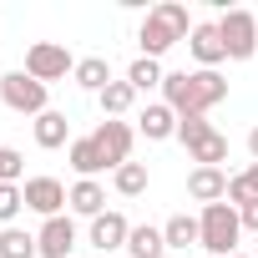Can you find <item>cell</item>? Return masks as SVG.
<instances>
[{"mask_svg":"<svg viewBox=\"0 0 258 258\" xmlns=\"http://www.w3.org/2000/svg\"><path fill=\"white\" fill-rule=\"evenodd\" d=\"M162 96L177 116H208L223 96H228V81L218 71H167L162 81Z\"/></svg>","mask_w":258,"mask_h":258,"instance_id":"6da1fadb","label":"cell"},{"mask_svg":"<svg viewBox=\"0 0 258 258\" xmlns=\"http://www.w3.org/2000/svg\"><path fill=\"white\" fill-rule=\"evenodd\" d=\"M192 36V21H187V6H177V0H162L157 11H147V21H142V31H137V46H142V56H162L167 46H177V41H187Z\"/></svg>","mask_w":258,"mask_h":258,"instance_id":"7a4b0ae2","label":"cell"},{"mask_svg":"<svg viewBox=\"0 0 258 258\" xmlns=\"http://www.w3.org/2000/svg\"><path fill=\"white\" fill-rule=\"evenodd\" d=\"M198 228H203V248H208L213 258H233V253H238V238H243V218H238V208H228V203H208L203 218H198Z\"/></svg>","mask_w":258,"mask_h":258,"instance_id":"3957f363","label":"cell"},{"mask_svg":"<svg viewBox=\"0 0 258 258\" xmlns=\"http://www.w3.org/2000/svg\"><path fill=\"white\" fill-rule=\"evenodd\" d=\"M26 76H36L41 86H51V81H61V76H76V61H71V51L61 46V41H36L31 51H26V66H21Z\"/></svg>","mask_w":258,"mask_h":258,"instance_id":"277c9868","label":"cell"},{"mask_svg":"<svg viewBox=\"0 0 258 258\" xmlns=\"http://www.w3.org/2000/svg\"><path fill=\"white\" fill-rule=\"evenodd\" d=\"M0 101H6L11 111H21V116L51 111V106H46V86H41L36 76H26V71H6V76H0Z\"/></svg>","mask_w":258,"mask_h":258,"instance_id":"5b68a950","label":"cell"},{"mask_svg":"<svg viewBox=\"0 0 258 258\" xmlns=\"http://www.w3.org/2000/svg\"><path fill=\"white\" fill-rule=\"evenodd\" d=\"M218 36H223V46H228V61H248V56L258 51V16H253V11H223Z\"/></svg>","mask_w":258,"mask_h":258,"instance_id":"8992f818","label":"cell"},{"mask_svg":"<svg viewBox=\"0 0 258 258\" xmlns=\"http://www.w3.org/2000/svg\"><path fill=\"white\" fill-rule=\"evenodd\" d=\"M91 142H96V152L106 157V167L116 172V167H126V162H132V142H137V132H132L126 121L106 116V121L96 126V132H91Z\"/></svg>","mask_w":258,"mask_h":258,"instance_id":"52a82bcc","label":"cell"},{"mask_svg":"<svg viewBox=\"0 0 258 258\" xmlns=\"http://www.w3.org/2000/svg\"><path fill=\"white\" fill-rule=\"evenodd\" d=\"M21 192H26V208L41 213V218H61V208H66V198H71V192L61 187V177H26Z\"/></svg>","mask_w":258,"mask_h":258,"instance_id":"ba28073f","label":"cell"},{"mask_svg":"<svg viewBox=\"0 0 258 258\" xmlns=\"http://www.w3.org/2000/svg\"><path fill=\"white\" fill-rule=\"evenodd\" d=\"M187 46H192V56L203 61V71H218V61H228V46H223V36H218V21H203V26H192Z\"/></svg>","mask_w":258,"mask_h":258,"instance_id":"9c48e42d","label":"cell"},{"mask_svg":"<svg viewBox=\"0 0 258 258\" xmlns=\"http://www.w3.org/2000/svg\"><path fill=\"white\" fill-rule=\"evenodd\" d=\"M36 243H41V258H66L76 248V223L71 218H46L41 233H36Z\"/></svg>","mask_w":258,"mask_h":258,"instance_id":"30bf717a","label":"cell"},{"mask_svg":"<svg viewBox=\"0 0 258 258\" xmlns=\"http://www.w3.org/2000/svg\"><path fill=\"white\" fill-rule=\"evenodd\" d=\"M187 198H198L203 208L208 203H223L228 198V172L223 167H192L187 172Z\"/></svg>","mask_w":258,"mask_h":258,"instance_id":"8fae6325","label":"cell"},{"mask_svg":"<svg viewBox=\"0 0 258 258\" xmlns=\"http://www.w3.org/2000/svg\"><path fill=\"white\" fill-rule=\"evenodd\" d=\"M126 238H132V223H126L121 213H101V218H91V248L111 253V248H126Z\"/></svg>","mask_w":258,"mask_h":258,"instance_id":"7c38bea8","label":"cell"},{"mask_svg":"<svg viewBox=\"0 0 258 258\" xmlns=\"http://www.w3.org/2000/svg\"><path fill=\"white\" fill-rule=\"evenodd\" d=\"M137 121H142V137H147V142H167V137H177V111H172L167 101H152Z\"/></svg>","mask_w":258,"mask_h":258,"instance_id":"4fadbf2b","label":"cell"},{"mask_svg":"<svg viewBox=\"0 0 258 258\" xmlns=\"http://www.w3.org/2000/svg\"><path fill=\"white\" fill-rule=\"evenodd\" d=\"M66 203H71L81 218H101V213H106V187H101L96 177H81V182L71 187V198H66Z\"/></svg>","mask_w":258,"mask_h":258,"instance_id":"5bb4252c","label":"cell"},{"mask_svg":"<svg viewBox=\"0 0 258 258\" xmlns=\"http://www.w3.org/2000/svg\"><path fill=\"white\" fill-rule=\"evenodd\" d=\"M66 137H71L66 111H41V116H36V147L56 152V147H66Z\"/></svg>","mask_w":258,"mask_h":258,"instance_id":"9a60e30c","label":"cell"},{"mask_svg":"<svg viewBox=\"0 0 258 258\" xmlns=\"http://www.w3.org/2000/svg\"><path fill=\"white\" fill-rule=\"evenodd\" d=\"M162 238H167V248H203V228H198V218H187V213H172L167 223H162Z\"/></svg>","mask_w":258,"mask_h":258,"instance_id":"2e32d148","label":"cell"},{"mask_svg":"<svg viewBox=\"0 0 258 258\" xmlns=\"http://www.w3.org/2000/svg\"><path fill=\"white\" fill-rule=\"evenodd\" d=\"M162 248H167V238L152 223H137L132 238H126V253H132V258H162Z\"/></svg>","mask_w":258,"mask_h":258,"instance_id":"e0dca14e","label":"cell"},{"mask_svg":"<svg viewBox=\"0 0 258 258\" xmlns=\"http://www.w3.org/2000/svg\"><path fill=\"white\" fill-rule=\"evenodd\" d=\"M0 258H41L36 233H26V228H0Z\"/></svg>","mask_w":258,"mask_h":258,"instance_id":"ac0fdd59","label":"cell"},{"mask_svg":"<svg viewBox=\"0 0 258 258\" xmlns=\"http://www.w3.org/2000/svg\"><path fill=\"white\" fill-rule=\"evenodd\" d=\"M76 86H86V91H106L111 86V66H106V56H86V61H76Z\"/></svg>","mask_w":258,"mask_h":258,"instance_id":"d6986e66","label":"cell"},{"mask_svg":"<svg viewBox=\"0 0 258 258\" xmlns=\"http://www.w3.org/2000/svg\"><path fill=\"white\" fill-rule=\"evenodd\" d=\"M71 167H76L81 177H96V172H106V157L96 152L91 137H76V142H71Z\"/></svg>","mask_w":258,"mask_h":258,"instance_id":"ffe728a7","label":"cell"},{"mask_svg":"<svg viewBox=\"0 0 258 258\" xmlns=\"http://www.w3.org/2000/svg\"><path fill=\"white\" fill-rule=\"evenodd\" d=\"M126 81H132V91H152V86H162V81H167V71H162L152 56H137L132 66H126Z\"/></svg>","mask_w":258,"mask_h":258,"instance_id":"44dd1931","label":"cell"},{"mask_svg":"<svg viewBox=\"0 0 258 258\" xmlns=\"http://www.w3.org/2000/svg\"><path fill=\"white\" fill-rule=\"evenodd\" d=\"M187 152H192V162H198V167H218V162H228V137H223V132H208V137H203V142H192Z\"/></svg>","mask_w":258,"mask_h":258,"instance_id":"7402d4cb","label":"cell"},{"mask_svg":"<svg viewBox=\"0 0 258 258\" xmlns=\"http://www.w3.org/2000/svg\"><path fill=\"white\" fill-rule=\"evenodd\" d=\"M111 182H116L121 198H142V192H147V162H126V167H116Z\"/></svg>","mask_w":258,"mask_h":258,"instance_id":"603a6c76","label":"cell"},{"mask_svg":"<svg viewBox=\"0 0 258 258\" xmlns=\"http://www.w3.org/2000/svg\"><path fill=\"white\" fill-rule=\"evenodd\" d=\"M96 101H101V111H106V116H121L126 106L137 101V91H132V81H111V86H106Z\"/></svg>","mask_w":258,"mask_h":258,"instance_id":"cb8c5ba5","label":"cell"},{"mask_svg":"<svg viewBox=\"0 0 258 258\" xmlns=\"http://www.w3.org/2000/svg\"><path fill=\"white\" fill-rule=\"evenodd\" d=\"M21 208H26V192H21L16 182H0V223L11 228V218H16Z\"/></svg>","mask_w":258,"mask_h":258,"instance_id":"d4e9b609","label":"cell"},{"mask_svg":"<svg viewBox=\"0 0 258 258\" xmlns=\"http://www.w3.org/2000/svg\"><path fill=\"white\" fill-rule=\"evenodd\" d=\"M21 172H26V157L16 147H0V182H16L21 187Z\"/></svg>","mask_w":258,"mask_h":258,"instance_id":"484cf974","label":"cell"},{"mask_svg":"<svg viewBox=\"0 0 258 258\" xmlns=\"http://www.w3.org/2000/svg\"><path fill=\"white\" fill-rule=\"evenodd\" d=\"M208 132H213V126H208V116H177V137H182L187 147H192V142H203Z\"/></svg>","mask_w":258,"mask_h":258,"instance_id":"4316f807","label":"cell"},{"mask_svg":"<svg viewBox=\"0 0 258 258\" xmlns=\"http://www.w3.org/2000/svg\"><path fill=\"white\" fill-rule=\"evenodd\" d=\"M238 218H243V228H248V233H258V198H253V203H243V208H238Z\"/></svg>","mask_w":258,"mask_h":258,"instance_id":"83f0119b","label":"cell"},{"mask_svg":"<svg viewBox=\"0 0 258 258\" xmlns=\"http://www.w3.org/2000/svg\"><path fill=\"white\" fill-rule=\"evenodd\" d=\"M238 177H243V187H248V198H258V162H253L248 172H238Z\"/></svg>","mask_w":258,"mask_h":258,"instance_id":"f1b7e54d","label":"cell"},{"mask_svg":"<svg viewBox=\"0 0 258 258\" xmlns=\"http://www.w3.org/2000/svg\"><path fill=\"white\" fill-rule=\"evenodd\" d=\"M248 152H253V162H258V126L248 132Z\"/></svg>","mask_w":258,"mask_h":258,"instance_id":"f546056e","label":"cell"},{"mask_svg":"<svg viewBox=\"0 0 258 258\" xmlns=\"http://www.w3.org/2000/svg\"><path fill=\"white\" fill-rule=\"evenodd\" d=\"M233 258H248V253H233Z\"/></svg>","mask_w":258,"mask_h":258,"instance_id":"4dcf8cb0","label":"cell"}]
</instances>
